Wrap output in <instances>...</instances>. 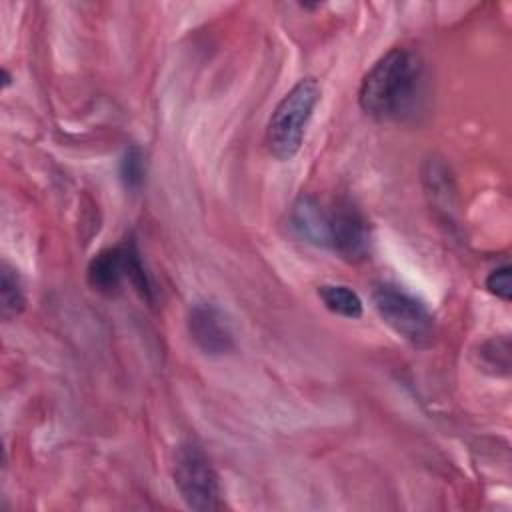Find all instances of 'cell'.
Here are the masks:
<instances>
[{"label": "cell", "instance_id": "2", "mask_svg": "<svg viewBox=\"0 0 512 512\" xmlns=\"http://www.w3.org/2000/svg\"><path fill=\"white\" fill-rule=\"evenodd\" d=\"M320 94L318 80L306 76L276 104L266 126V148L276 160H292L298 154Z\"/></svg>", "mask_w": 512, "mask_h": 512}, {"label": "cell", "instance_id": "8", "mask_svg": "<svg viewBox=\"0 0 512 512\" xmlns=\"http://www.w3.org/2000/svg\"><path fill=\"white\" fill-rule=\"evenodd\" d=\"M288 230L304 244L330 250V216L328 210L312 196H300L290 206Z\"/></svg>", "mask_w": 512, "mask_h": 512}, {"label": "cell", "instance_id": "7", "mask_svg": "<svg viewBox=\"0 0 512 512\" xmlns=\"http://www.w3.org/2000/svg\"><path fill=\"white\" fill-rule=\"evenodd\" d=\"M138 252L134 240H124L118 246L104 248L92 256L86 268V280L92 290L104 296H116L122 290V284L130 282L132 260Z\"/></svg>", "mask_w": 512, "mask_h": 512}, {"label": "cell", "instance_id": "13", "mask_svg": "<svg viewBox=\"0 0 512 512\" xmlns=\"http://www.w3.org/2000/svg\"><path fill=\"white\" fill-rule=\"evenodd\" d=\"M510 266L502 264L496 266L494 270H490V274L486 276V290L490 294H494L496 298L510 302L512 300V282H510Z\"/></svg>", "mask_w": 512, "mask_h": 512}, {"label": "cell", "instance_id": "6", "mask_svg": "<svg viewBox=\"0 0 512 512\" xmlns=\"http://www.w3.org/2000/svg\"><path fill=\"white\" fill-rule=\"evenodd\" d=\"M188 334L208 356H224L234 350V332L226 314L208 300H196L186 316Z\"/></svg>", "mask_w": 512, "mask_h": 512}, {"label": "cell", "instance_id": "10", "mask_svg": "<svg viewBox=\"0 0 512 512\" xmlns=\"http://www.w3.org/2000/svg\"><path fill=\"white\" fill-rule=\"evenodd\" d=\"M318 298L322 300V304L336 316L342 318H360L362 316V298L344 284H322L318 286Z\"/></svg>", "mask_w": 512, "mask_h": 512}, {"label": "cell", "instance_id": "9", "mask_svg": "<svg viewBox=\"0 0 512 512\" xmlns=\"http://www.w3.org/2000/svg\"><path fill=\"white\" fill-rule=\"evenodd\" d=\"M26 308V294L24 284L16 268L8 262L0 266V310L4 320H14Z\"/></svg>", "mask_w": 512, "mask_h": 512}, {"label": "cell", "instance_id": "14", "mask_svg": "<svg viewBox=\"0 0 512 512\" xmlns=\"http://www.w3.org/2000/svg\"><path fill=\"white\" fill-rule=\"evenodd\" d=\"M12 84V76L6 68H2V88H8Z\"/></svg>", "mask_w": 512, "mask_h": 512}, {"label": "cell", "instance_id": "3", "mask_svg": "<svg viewBox=\"0 0 512 512\" xmlns=\"http://www.w3.org/2000/svg\"><path fill=\"white\" fill-rule=\"evenodd\" d=\"M172 478L180 498L188 508L198 512H212L222 508L218 472L200 444L188 440L176 446Z\"/></svg>", "mask_w": 512, "mask_h": 512}, {"label": "cell", "instance_id": "5", "mask_svg": "<svg viewBox=\"0 0 512 512\" xmlns=\"http://www.w3.org/2000/svg\"><path fill=\"white\" fill-rule=\"evenodd\" d=\"M330 250L348 262H362L370 254V226L366 216L350 200L340 198L328 210Z\"/></svg>", "mask_w": 512, "mask_h": 512}, {"label": "cell", "instance_id": "11", "mask_svg": "<svg viewBox=\"0 0 512 512\" xmlns=\"http://www.w3.org/2000/svg\"><path fill=\"white\" fill-rule=\"evenodd\" d=\"M120 178L128 190H138L146 178L144 152L138 146H130L120 160Z\"/></svg>", "mask_w": 512, "mask_h": 512}, {"label": "cell", "instance_id": "12", "mask_svg": "<svg viewBox=\"0 0 512 512\" xmlns=\"http://www.w3.org/2000/svg\"><path fill=\"white\" fill-rule=\"evenodd\" d=\"M482 358L486 362V366L490 368H502V374H508L510 368V346L508 340H490L482 346Z\"/></svg>", "mask_w": 512, "mask_h": 512}, {"label": "cell", "instance_id": "4", "mask_svg": "<svg viewBox=\"0 0 512 512\" xmlns=\"http://www.w3.org/2000/svg\"><path fill=\"white\" fill-rule=\"evenodd\" d=\"M372 304L386 326L414 346H428L434 338V318L430 310L406 290L380 284L372 292Z\"/></svg>", "mask_w": 512, "mask_h": 512}, {"label": "cell", "instance_id": "1", "mask_svg": "<svg viewBox=\"0 0 512 512\" xmlns=\"http://www.w3.org/2000/svg\"><path fill=\"white\" fill-rule=\"evenodd\" d=\"M424 86V64L408 48H392L364 74L360 108L378 120H400L414 112Z\"/></svg>", "mask_w": 512, "mask_h": 512}]
</instances>
